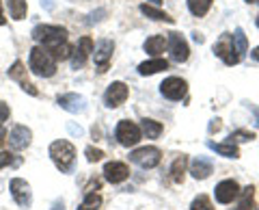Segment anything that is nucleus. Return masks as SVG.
Masks as SVG:
<instances>
[{"label": "nucleus", "instance_id": "nucleus-31", "mask_svg": "<svg viewBox=\"0 0 259 210\" xmlns=\"http://www.w3.org/2000/svg\"><path fill=\"white\" fill-rule=\"evenodd\" d=\"M190 210H214V208H212V201H209L207 195H199V197L192 199Z\"/></svg>", "mask_w": 259, "mask_h": 210}, {"label": "nucleus", "instance_id": "nucleus-12", "mask_svg": "<svg viewBox=\"0 0 259 210\" xmlns=\"http://www.w3.org/2000/svg\"><path fill=\"white\" fill-rule=\"evenodd\" d=\"M9 78H11V80H15V83H18V85H20V87H22L28 95H39L37 87L28 80V76H26V67H24V63H22V61H15L13 65L9 67Z\"/></svg>", "mask_w": 259, "mask_h": 210}, {"label": "nucleus", "instance_id": "nucleus-39", "mask_svg": "<svg viewBox=\"0 0 259 210\" xmlns=\"http://www.w3.org/2000/svg\"><path fill=\"white\" fill-rule=\"evenodd\" d=\"M41 5L46 7V9H50V11L54 9V0H41Z\"/></svg>", "mask_w": 259, "mask_h": 210}, {"label": "nucleus", "instance_id": "nucleus-43", "mask_svg": "<svg viewBox=\"0 0 259 210\" xmlns=\"http://www.w3.org/2000/svg\"><path fill=\"white\" fill-rule=\"evenodd\" d=\"M149 3H153V5H156V7H158V5L162 3V0H149Z\"/></svg>", "mask_w": 259, "mask_h": 210}, {"label": "nucleus", "instance_id": "nucleus-6", "mask_svg": "<svg viewBox=\"0 0 259 210\" xmlns=\"http://www.w3.org/2000/svg\"><path fill=\"white\" fill-rule=\"evenodd\" d=\"M162 158V152L158 148H153V145H147V148H141V150H134L132 154H130V160H132L134 165H139L143 169H153Z\"/></svg>", "mask_w": 259, "mask_h": 210}, {"label": "nucleus", "instance_id": "nucleus-2", "mask_svg": "<svg viewBox=\"0 0 259 210\" xmlns=\"http://www.w3.org/2000/svg\"><path fill=\"white\" fill-rule=\"evenodd\" d=\"M50 158H52V163L61 169L63 173H69L71 169H74V160H76V150H74V145H71L69 141H54L50 145Z\"/></svg>", "mask_w": 259, "mask_h": 210}, {"label": "nucleus", "instance_id": "nucleus-15", "mask_svg": "<svg viewBox=\"0 0 259 210\" xmlns=\"http://www.w3.org/2000/svg\"><path fill=\"white\" fill-rule=\"evenodd\" d=\"M59 107L63 111H67V113H84L87 111V100L82 98V95H78V93H65V95H59Z\"/></svg>", "mask_w": 259, "mask_h": 210}, {"label": "nucleus", "instance_id": "nucleus-20", "mask_svg": "<svg viewBox=\"0 0 259 210\" xmlns=\"http://www.w3.org/2000/svg\"><path fill=\"white\" fill-rule=\"evenodd\" d=\"M141 13L143 15H147V18H151V20H156V22H168V24H173V18L168 15L166 11H162V9H158L156 5H141Z\"/></svg>", "mask_w": 259, "mask_h": 210}, {"label": "nucleus", "instance_id": "nucleus-16", "mask_svg": "<svg viewBox=\"0 0 259 210\" xmlns=\"http://www.w3.org/2000/svg\"><path fill=\"white\" fill-rule=\"evenodd\" d=\"M130 176V169L125 163H119V160H112V163H106V167H104V178H106L108 182L112 184H119L127 180Z\"/></svg>", "mask_w": 259, "mask_h": 210}, {"label": "nucleus", "instance_id": "nucleus-33", "mask_svg": "<svg viewBox=\"0 0 259 210\" xmlns=\"http://www.w3.org/2000/svg\"><path fill=\"white\" fill-rule=\"evenodd\" d=\"M84 154H87V160H89V163H97V160H102V158H104V152H102V150H97V148H93V145H89Z\"/></svg>", "mask_w": 259, "mask_h": 210}, {"label": "nucleus", "instance_id": "nucleus-29", "mask_svg": "<svg viewBox=\"0 0 259 210\" xmlns=\"http://www.w3.org/2000/svg\"><path fill=\"white\" fill-rule=\"evenodd\" d=\"M253 195H255V187H246L244 193H242L240 201H238V206L231 208V210H248L250 208V201H253Z\"/></svg>", "mask_w": 259, "mask_h": 210}, {"label": "nucleus", "instance_id": "nucleus-4", "mask_svg": "<svg viewBox=\"0 0 259 210\" xmlns=\"http://www.w3.org/2000/svg\"><path fill=\"white\" fill-rule=\"evenodd\" d=\"M214 54L218 59H223L225 65H236L240 63V54L236 50V44H233V35L231 33H223L218 37V42L214 44Z\"/></svg>", "mask_w": 259, "mask_h": 210}, {"label": "nucleus", "instance_id": "nucleus-24", "mask_svg": "<svg viewBox=\"0 0 259 210\" xmlns=\"http://www.w3.org/2000/svg\"><path fill=\"white\" fill-rule=\"evenodd\" d=\"M141 132L147 136V139H158V136L162 134V124L160 122H153V119H143Z\"/></svg>", "mask_w": 259, "mask_h": 210}, {"label": "nucleus", "instance_id": "nucleus-23", "mask_svg": "<svg viewBox=\"0 0 259 210\" xmlns=\"http://www.w3.org/2000/svg\"><path fill=\"white\" fill-rule=\"evenodd\" d=\"M7 7H9V13L13 20H24L26 18V0H7Z\"/></svg>", "mask_w": 259, "mask_h": 210}, {"label": "nucleus", "instance_id": "nucleus-3", "mask_svg": "<svg viewBox=\"0 0 259 210\" xmlns=\"http://www.w3.org/2000/svg\"><path fill=\"white\" fill-rule=\"evenodd\" d=\"M32 39L44 44V48H54L67 42V30L63 26H52V24H39L32 28Z\"/></svg>", "mask_w": 259, "mask_h": 210}, {"label": "nucleus", "instance_id": "nucleus-21", "mask_svg": "<svg viewBox=\"0 0 259 210\" xmlns=\"http://www.w3.org/2000/svg\"><path fill=\"white\" fill-rule=\"evenodd\" d=\"M207 145L221 156H227V158H238L240 156V150L233 141H229V143H207Z\"/></svg>", "mask_w": 259, "mask_h": 210}, {"label": "nucleus", "instance_id": "nucleus-45", "mask_svg": "<svg viewBox=\"0 0 259 210\" xmlns=\"http://www.w3.org/2000/svg\"><path fill=\"white\" fill-rule=\"evenodd\" d=\"M250 210H259V208H250Z\"/></svg>", "mask_w": 259, "mask_h": 210}, {"label": "nucleus", "instance_id": "nucleus-36", "mask_svg": "<svg viewBox=\"0 0 259 210\" xmlns=\"http://www.w3.org/2000/svg\"><path fill=\"white\" fill-rule=\"evenodd\" d=\"M50 210H65V204H63L61 199H56L54 204H52V208H50Z\"/></svg>", "mask_w": 259, "mask_h": 210}, {"label": "nucleus", "instance_id": "nucleus-26", "mask_svg": "<svg viewBox=\"0 0 259 210\" xmlns=\"http://www.w3.org/2000/svg\"><path fill=\"white\" fill-rule=\"evenodd\" d=\"M186 165H188V158H186L184 154L175 158V163H173V167H171V173H173V180H175V182H184Z\"/></svg>", "mask_w": 259, "mask_h": 210}, {"label": "nucleus", "instance_id": "nucleus-25", "mask_svg": "<svg viewBox=\"0 0 259 210\" xmlns=\"http://www.w3.org/2000/svg\"><path fill=\"white\" fill-rule=\"evenodd\" d=\"M209 7H212V0H188V9L192 15H197V18H203L209 11Z\"/></svg>", "mask_w": 259, "mask_h": 210}, {"label": "nucleus", "instance_id": "nucleus-44", "mask_svg": "<svg viewBox=\"0 0 259 210\" xmlns=\"http://www.w3.org/2000/svg\"><path fill=\"white\" fill-rule=\"evenodd\" d=\"M255 22H257V26H259V15H257V20H255Z\"/></svg>", "mask_w": 259, "mask_h": 210}, {"label": "nucleus", "instance_id": "nucleus-7", "mask_svg": "<svg viewBox=\"0 0 259 210\" xmlns=\"http://www.w3.org/2000/svg\"><path fill=\"white\" fill-rule=\"evenodd\" d=\"M9 191L15 199V204L22 206V208H28L30 201H32V191H30V184L22 178H13L11 184H9Z\"/></svg>", "mask_w": 259, "mask_h": 210}, {"label": "nucleus", "instance_id": "nucleus-13", "mask_svg": "<svg viewBox=\"0 0 259 210\" xmlns=\"http://www.w3.org/2000/svg\"><path fill=\"white\" fill-rule=\"evenodd\" d=\"M214 195L218 204H231L233 199H238L240 195V187L236 180H223L221 184H216L214 189Z\"/></svg>", "mask_w": 259, "mask_h": 210}, {"label": "nucleus", "instance_id": "nucleus-1", "mask_svg": "<svg viewBox=\"0 0 259 210\" xmlns=\"http://www.w3.org/2000/svg\"><path fill=\"white\" fill-rule=\"evenodd\" d=\"M30 72L41 78H50L56 72V59L52 56V52L44 46H35L30 50V59H28Z\"/></svg>", "mask_w": 259, "mask_h": 210}, {"label": "nucleus", "instance_id": "nucleus-19", "mask_svg": "<svg viewBox=\"0 0 259 210\" xmlns=\"http://www.w3.org/2000/svg\"><path fill=\"white\" fill-rule=\"evenodd\" d=\"M162 69H168V61L166 59H151V61H145L139 65V74L141 76H153Z\"/></svg>", "mask_w": 259, "mask_h": 210}, {"label": "nucleus", "instance_id": "nucleus-41", "mask_svg": "<svg viewBox=\"0 0 259 210\" xmlns=\"http://www.w3.org/2000/svg\"><path fill=\"white\" fill-rule=\"evenodd\" d=\"M250 54H253V59H255V61H259V46H257V48H255V50L250 52Z\"/></svg>", "mask_w": 259, "mask_h": 210}, {"label": "nucleus", "instance_id": "nucleus-18", "mask_svg": "<svg viewBox=\"0 0 259 210\" xmlns=\"http://www.w3.org/2000/svg\"><path fill=\"white\" fill-rule=\"evenodd\" d=\"M214 171V165L209 158H203V156H197L190 163V173L192 178H197V180H205V178H209V173Z\"/></svg>", "mask_w": 259, "mask_h": 210}, {"label": "nucleus", "instance_id": "nucleus-35", "mask_svg": "<svg viewBox=\"0 0 259 210\" xmlns=\"http://www.w3.org/2000/svg\"><path fill=\"white\" fill-rule=\"evenodd\" d=\"M7 117H9V107H7V104L0 100V124H3Z\"/></svg>", "mask_w": 259, "mask_h": 210}, {"label": "nucleus", "instance_id": "nucleus-9", "mask_svg": "<svg viewBox=\"0 0 259 210\" xmlns=\"http://www.w3.org/2000/svg\"><path fill=\"white\" fill-rule=\"evenodd\" d=\"M127 95H130V91H127V85L125 83H112V85H108V89H106V93H104V104H106L108 109H117V107H121L125 100H127Z\"/></svg>", "mask_w": 259, "mask_h": 210}, {"label": "nucleus", "instance_id": "nucleus-10", "mask_svg": "<svg viewBox=\"0 0 259 210\" xmlns=\"http://www.w3.org/2000/svg\"><path fill=\"white\" fill-rule=\"evenodd\" d=\"M186 91H188V85H186V80L182 78H177V76H171V78H166L164 83L160 85V93L164 95V98L168 100H182Z\"/></svg>", "mask_w": 259, "mask_h": 210}, {"label": "nucleus", "instance_id": "nucleus-40", "mask_svg": "<svg viewBox=\"0 0 259 210\" xmlns=\"http://www.w3.org/2000/svg\"><path fill=\"white\" fill-rule=\"evenodd\" d=\"M7 20H5V13H3V3H0V26H3Z\"/></svg>", "mask_w": 259, "mask_h": 210}, {"label": "nucleus", "instance_id": "nucleus-37", "mask_svg": "<svg viewBox=\"0 0 259 210\" xmlns=\"http://www.w3.org/2000/svg\"><path fill=\"white\" fill-rule=\"evenodd\" d=\"M209 130H221V119H214V122H212V126H209Z\"/></svg>", "mask_w": 259, "mask_h": 210}, {"label": "nucleus", "instance_id": "nucleus-11", "mask_svg": "<svg viewBox=\"0 0 259 210\" xmlns=\"http://www.w3.org/2000/svg\"><path fill=\"white\" fill-rule=\"evenodd\" d=\"M168 48H171V59L173 61H177V63L188 61L190 48H188V42L184 39L182 33H168Z\"/></svg>", "mask_w": 259, "mask_h": 210}, {"label": "nucleus", "instance_id": "nucleus-17", "mask_svg": "<svg viewBox=\"0 0 259 210\" xmlns=\"http://www.w3.org/2000/svg\"><path fill=\"white\" fill-rule=\"evenodd\" d=\"M30 139H32V132L26 126H15L9 132V143L13 150H26L30 145Z\"/></svg>", "mask_w": 259, "mask_h": 210}, {"label": "nucleus", "instance_id": "nucleus-28", "mask_svg": "<svg viewBox=\"0 0 259 210\" xmlns=\"http://www.w3.org/2000/svg\"><path fill=\"white\" fill-rule=\"evenodd\" d=\"M233 44H236V50L240 54V59L246 54V35H244V30L242 28H236V33H233Z\"/></svg>", "mask_w": 259, "mask_h": 210}, {"label": "nucleus", "instance_id": "nucleus-5", "mask_svg": "<svg viewBox=\"0 0 259 210\" xmlns=\"http://www.w3.org/2000/svg\"><path fill=\"white\" fill-rule=\"evenodd\" d=\"M115 136H117V141L123 145V148H132V145H136L141 141L143 132H141V126H136L132 122H127V119H123V122L117 124Z\"/></svg>", "mask_w": 259, "mask_h": 210}, {"label": "nucleus", "instance_id": "nucleus-14", "mask_svg": "<svg viewBox=\"0 0 259 210\" xmlns=\"http://www.w3.org/2000/svg\"><path fill=\"white\" fill-rule=\"evenodd\" d=\"M93 39L91 37H82L78 42V46L74 48V59H71V65H74V69H80L84 67V63L89 59V54L93 52Z\"/></svg>", "mask_w": 259, "mask_h": 210}, {"label": "nucleus", "instance_id": "nucleus-34", "mask_svg": "<svg viewBox=\"0 0 259 210\" xmlns=\"http://www.w3.org/2000/svg\"><path fill=\"white\" fill-rule=\"evenodd\" d=\"M229 139L231 141H253L255 134L253 132H246V130H236V132H231Z\"/></svg>", "mask_w": 259, "mask_h": 210}, {"label": "nucleus", "instance_id": "nucleus-42", "mask_svg": "<svg viewBox=\"0 0 259 210\" xmlns=\"http://www.w3.org/2000/svg\"><path fill=\"white\" fill-rule=\"evenodd\" d=\"M244 3H248V5H259V0H244Z\"/></svg>", "mask_w": 259, "mask_h": 210}, {"label": "nucleus", "instance_id": "nucleus-30", "mask_svg": "<svg viewBox=\"0 0 259 210\" xmlns=\"http://www.w3.org/2000/svg\"><path fill=\"white\" fill-rule=\"evenodd\" d=\"M100 206H102V197L95 195V193H89L78 210H100Z\"/></svg>", "mask_w": 259, "mask_h": 210}, {"label": "nucleus", "instance_id": "nucleus-8", "mask_svg": "<svg viewBox=\"0 0 259 210\" xmlns=\"http://www.w3.org/2000/svg\"><path fill=\"white\" fill-rule=\"evenodd\" d=\"M112 50H115V44L110 39H102L97 42V46L93 48V59H95V67L100 72H106L112 59Z\"/></svg>", "mask_w": 259, "mask_h": 210}, {"label": "nucleus", "instance_id": "nucleus-22", "mask_svg": "<svg viewBox=\"0 0 259 210\" xmlns=\"http://www.w3.org/2000/svg\"><path fill=\"white\" fill-rule=\"evenodd\" d=\"M164 48H166L164 35H153V37H149L147 42H145V52H149L153 56H158L160 52H164Z\"/></svg>", "mask_w": 259, "mask_h": 210}, {"label": "nucleus", "instance_id": "nucleus-38", "mask_svg": "<svg viewBox=\"0 0 259 210\" xmlns=\"http://www.w3.org/2000/svg\"><path fill=\"white\" fill-rule=\"evenodd\" d=\"M250 111H253V115H255V126L259 128V109L257 107H250Z\"/></svg>", "mask_w": 259, "mask_h": 210}, {"label": "nucleus", "instance_id": "nucleus-27", "mask_svg": "<svg viewBox=\"0 0 259 210\" xmlns=\"http://www.w3.org/2000/svg\"><path fill=\"white\" fill-rule=\"evenodd\" d=\"M48 50L52 52V56L56 61H65V59H69L71 52H74V48H71L67 42L65 44H59V46H54V48H48Z\"/></svg>", "mask_w": 259, "mask_h": 210}, {"label": "nucleus", "instance_id": "nucleus-32", "mask_svg": "<svg viewBox=\"0 0 259 210\" xmlns=\"http://www.w3.org/2000/svg\"><path fill=\"white\" fill-rule=\"evenodd\" d=\"M22 163L20 158H15L13 154H9V152H3V154H0V169L3 167H7V165H13V167H18Z\"/></svg>", "mask_w": 259, "mask_h": 210}]
</instances>
